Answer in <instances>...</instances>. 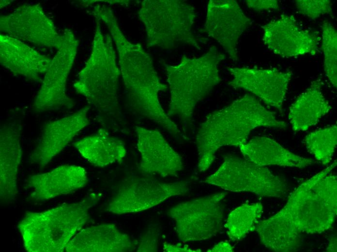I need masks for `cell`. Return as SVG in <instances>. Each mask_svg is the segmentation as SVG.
I'll return each mask as SVG.
<instances>
[{
    "mask_svg": "<svg viewBox=\"0 0 337 252\" xmlns=\"http://www.w3.org/2000/svg\"><path fill=\"white\" fill-rule=\"evenodd\" d=\"M163 250L165 252H201L199 249H192L189 247L188 245H182V244H172L167 242L163 244Z\"/></svg>",
    "mask_w": 337,
    "mask_h": 252,
    "instance_id": "cell-31",
    "label": "cell"
},
{
    "mask_svg": "<svg viewBox=\"0 0 337 252\" xmlns=\"http://www.w3.org/2000/svg\"><path fill=\"white\" fill-rule=\"evenodd\" d=\"M227 192H217L180 203L168 209V215L175 224L179 239L183 242L211 238L222 229L224 200Z\"/></svg>",
    "mask_w": 337,
    "mask_h": 252,
    "instance_id": "cell-10",
    "label": "cell"
},
{
    "mask_svg": "<svg viewBox=\"0 0 337 252\" xmlns=\"http://www.w3.org/2000/svg\"><path fill=\"white\" fill-rule=\"evenodd\" d=\"M202 182L230 191L250 192L262 197L281 198L287 190L284 180L266 166L231 154L225 156L218 169Z\"/></svg>",
    "mask_w": 337,
    "mask_h": 252,
    "instance_id": "cell-8",
    "label": "cell"
},
{
    "mask_svg": "<svg viewBox=\"0 0 337 252\" xmlns=\"http://www.w3.org/2000/svg\"><path fill=\"white\" fill-rule=\"evenodd\" d=\"M90 108L89 104L71 115L45 124L37 145L31 153L30 160L40 168L47 166L89 125L88 112Z\"/></svg>",
    "mask_w": 337,
    "mask_h": 252,
    "instance_id": "cell-16",
    "label": "cell"
},
{
    "mask_svg": "<svg viewBox=\"0 0 337 252\" xmlns=\"http://www.w3.org/2000/svg\"><path fill=\"white\" fill-rule=\"evenodd\" d=\"M245 2L249 9L257 12L278 10L279 8V2L277 0H247Z\"/></svg>",
    "mask_w": 337,
    "mask_h": 252,
    "instance_id": "cell-30",
    "label": "cell"
},
{
    "mask_svg": "<svg viewBox=\"0 0 337 252\" xmlns=\"http://www.w3.org/2000/svg\"><path fill=\"white\" fill-rule=\"evenodd\" d=\"M74 146L85 159L98 167L121 162L126 154L123 141L104 128L77 141Z\"/></svg>",
    "mask_w": 337,
    "mask_h": 252,
    "instance_id": "cell-24",
    "label": "cell"
},
{
    "mask_svg": "<svg viewBox=\"0 0 337 252\" xmlns=\"http://www.w3.org/2000/svg\"><path fill=\"white\" fill-rule=\"evenodd\" d=\"M63 43L52 59L33 101L32 109L40 113L61 109H70L75 102L66 93L69 74L74 64L79 41L72 31L64 29Z\"/></svg>",
    "mask_w": 337,
    "mask_h": 252,
    "instance_id": "cell-11",
    "label": "cell"
},
{
    "mask_svg": "<svg viewBox=\"0 0 337 252\" xmlns=\"http://www.w3.org/2000/svg\"><path fill=\"white\" fill-rule=\"evenodd\" d=\"M136 242L113 223H103L80 230L71 239L67 252H128Z\"/></svg>",
    "mask_w": 337,
    "mask_h": 252,
    "instance_id": "cell-20",
    "label": "cell"
},
{
    "mask_svg": "<svg viewBox=\"0 0 337 252\" xmlns=\"http://www.w3.org/2000/svg\"><path fill=\"white\" fill-rule=\"evenodd\" d=\"M88 182L87 172L83 167L68 164L45 173L30 175L27 179V185L32 190L31 198L43 202L75 192L85 187Z\"/></svg>",
    "mask_w": 337,
    "mask_h": 252,
    "instance_id": "cell-19",
    "label": "cell"
},
{
    "mask_svg": "<svg viewBox=\"0 0 337 252\" xmlns=\"http://www.w3.org/2000/svg\"><path fill=\"white\" fill-rule=\"evenodd\" d=\"M52 59L41 54L23 42L8 35H0V62L14 75L33 81L47 72Z\"/></svg>",
    "mask_w": 337,
    "mask_h": 252,
    "instance_id": "cell-21",
    "label": "cell"
},
{
    "mask_svg": "<svg viewBox=\"0 0 337 252\" xmlns=\"http://www.w3.org/2000/svg\"><path fill=\"white\" fill-rule=\"evenodd\" d=\"M129 177L122 180L106 206V210L121 215L147 210L167 199L184 195L190 190L188 182L160 181L151 175Z\"/></svg>",
    "mask_w": 337,
    "mask_h": 252,
    "instance_id": "cell-9",
    "label": "cell"
},
{
    "mask_svg": "<svg viewBox=\"0 0 337 252\" xmlns=\"http://www.w3.org/2000/svg\"><path fill=\"white\" fill-rule=\"evenodd\" d=\"M335 160L301 184L283 208L267 220L258 221L254 230L268 249L276 252L298 251L304 234H320L333 226L337 214Z\"/></svg>",
    "mask_w": 337,
    "mask_h": 252,
    "instance_id": "cell-1",
    "label": "cell"
},
{
    "mask_svg": "<svg viewBox=\"0 0 337 252\" xmlns=\"http://www.w3.org/2000/svg\"><path fill=\"white\" fill-rule=\"evenodd\" d=\"M309 152L316 160L324 165L332 159L337 144V127L336 125L312 132L304 139Z\"/></svg>",
    "mask_w": 337,
    "mask_h": 252,
    "instance_id": "cell-26",
    "label": "cell"
},
{
    "mask_svg": "<svg viewBox=\"0 0 337 252\" xmlns=\"http://www.w3.org/2000/svg\"><path fill=\"white\" fill-rule=\"evenodd\" d=\"M95 21L91 55L73 86L100 113L120 118L118 91L121 71L113 41L110 35L103 34L100 20L95 18Z\"/></svg>",
    "mask_w": 337,
    "mask_h": 252,
    "instance_id": "cell-6",
    "label": "cell"
},
{
    "mask_svg": "<svg viewBox=\"0 0 337 252\" xmlns=\"http://www.w3.org/2000/svg\"><path fill=\"white\" fill-rule=\"evenodd\" d=\"M159 226L150 225L141 235L137 243L136 250L139 252H155L158 250L160 236Z\"/></svg>",
    "mask_w": 337,
    "mask_h": 252,
    "instance_id": "cell-29",
    "label": "cell"
},
{
    "mask_svg": "<svg viewBox=\"0 0 337 252\" xmlns=\"http://www.w3.org/2000/svg\"><path fill=\"white\" fill-rule=\"evenodd\" d=\"M321 48L324 55L326 76L334 88L337 87V32L332 23L324 20L321 25Z\"/></svg>",
    "mask_w": 337,
    "mask_h": 252,
    "instance_id": "cell-27",
    "label": "cell"
},
{
    "mask_svg": "<svg viewBox=\"0 0 337 252\" xmlns=\"http://www.w3.org/2000/svg\"><path fill=\"white\" fill-rule=\"evenodd\" d=\"M100 199L88 194L79 202L63 204L41 212H28L17 225L23 246L29 252H61L73 237L91 220L90 209Z\"/></svg>",
    "mask_w": 337,
    "mask_h": 252,
    "instance_id": "cell-5",
    "label": "cell"
},
{
    "mask_svg": "<svg viewBox=\"0 0 337 252\" xmlns=\"http://www.w3.org/2000/svg\"><path fill=\"white\" fill-rule=\"evenodd\" d=\"M196 16L195 7L181 0H144L138 12L147 47L163 49L187 44L201 50L192 31Z\"/></svg>",
    "mask_w": 337,
    "mask_h": 252,
    "instance_id": "cell-7",
    "label": "cell"
},
{
    "mask_svg": "<svg viewBox=\"0 0 337 252\" xmlns=\"http://www.w3.org/2000/svg\"><path fill=\"white\" fill-rule=\"evenodd\" d=\"M322 84L320 79L311 82L290 107L288 119L294 131L307 130L331 110L332 107L322 93Z\"/></svg>",
    "mask_w": 337,
    "mask_h": 252,
    "instance_id": "cell-23",
    "label": "cell"
},
{
    "mask_svg": "<svg viewBox=\"0 0 337 252\" xmlns=\"http://www.w3.org/2000/svg\"><path fill=\"white\" fill-rule=\"evenodd\" d=\"M234 251L233 246L227 242H220L212 248L209 249L208 252H231Z\"/></svg>",
    "mask_w": 337,
    "mask_h": 252,
    "instance_id": "cell-32",
    "label": "cell"
},
{
    "mask_svg": "<svg viewBox=\"0 0 337 252\" xmlns=\"http://www.w3.org/2000/svg\"><path fill=\"white\" fill-rule=\"evenodd\" d=\"M232 76L229 84L236 89H243L256 95L266 105L282 111L292 71H281L276 68H259L229 67Z\"/></svg>",
    "mask_w": 337,
    "mask_h": 252,
    "instance_id": "cell-15",
    "label": "cell"
},
{
    "mask_svg": "<svg viewBox=\"0 0 337 252\" xmlns=\"http://www.w3.org/2000/svg\"><path fill=\"white\" fill-rule=\"evenodd\" d=\"M326 252H337V236L333 235L329 238Z\"/></svg>",
    "mask_w": 337,
    "mask_h": 252,
    "instance_id": "cell-33",
    "label": "cell"
},
{
    "mask_svg": "<svg viewBox=\"0 0 337 252\" xmlns=\"http://www.w3.org/2000/svg\"><path fill=\"white\" fill-rule=\"evenodd\" d=\"M260 203L244 204L232 210L226 223L227 234L233 241H239L254 231L255 224L263 213Z\"/></svg>",
    "mask_w": 337,
    "mask_h": 252,
    "instance_id": "cell-25",
    "label": "cell"
},
{
    "mask_svg": "<svg viewBox=\"0 0 337 252\" xmlns=\"http://www.w3.org/2000/svg\"><path fill=\"white\" fill-rule=\"evenodd\" d=\"M251 22L236 1L210 0L200 32L217 41L230 59L238 61V41Z\"/></svg>",
    "mask_w": 337,
    "mask_h": 252,
    "instance_id": "cell-13",
    "label": "cell"
},
{
    "mask_svg": "<svg viewBox=\"0 0 337 252\" xmlns=\"http://www.w3.org/2000/svg\"><path fill=\"white\" fill-rule=\"evenodd\" d=\"M107 26L119 54V65L128 106L134 113L179 135L181 131L163 109L158 95L168 88L162 83L151 56L139 43L129 41L121 30L109 6L97 4L91 13Z\"/></svg>",
    "mask_w": 337,
    "mask_h": 252,
    "instance_id": "cell-2",
    "label": "cell"
},
{
    "mask_svg": "<svg viewBox=\"0 0 337 252\" xmlns=\"http://www.w3.org/2000/svg\"><path fill=\"white\" fill-rule=\"evenodd\" d=\"M2 32L21 41L58 49L63 43L53 21L39 4H24L0 18Z\"/></svg>",
    "mask_w": 337,
    "mask_h": 252,
    "instance_id": "cell-12",
    "label": "cell"
},
{
    "mask_svg": "<svg viewBox=\"0 0 337 252\" xmlns=\"http://www.w3.org/2000/svg\"><path fill=\"white\" fill-rule=\"evenodd\" d=\"M262 28L264 45L281 57L313 55L318 50L321 40L319 35L300 28L293 15L282 14Z\"/></svg>",
    "mask_w": 337,
    "mask_h": 252,
    "instance_id": "cell-14",
    "label": "cell"
},
{
    "mask_svg": "<svg viewBox=\"0 0 337 252\" xmlns=\"http://www.w3.org/2000/svg\"><path fill=\"white\" fill-rule=\"evenodd\" d=\"M294 3L300 14L312 20L333 14L332 3L329 0H296Z\"/></svg>",
    "mask_w": 337,
    "mask_h": 252,
    "instance_id": "cell-28",
    "label": "cell"
},
{
    "mask_svg": "<svg viewBox=\"0 0 337 252\" xmlns=\"http://www.w3.org/2000/svg\"><path fill=\"white\" fill-rule=\"evenodd\" d=\"M135 131L140 155L138 169L142 174L175 176L184 169L182 157L160 132L139 126Z\"/></svg>",
    "mask_w": 337,
    "mask_h": 252,
    "instance_id": "cell-17",
    "label": "cell"
},
{
    "mask_svg": "<svg viewBox=\"0 0 337 252\" xmlns=\"http://www.w3.org/2000/svg\"><path fill=\"white\" fill-rule=\"evenodd\" d=\"M239 147L244 158L261 166L304 168L315 163L313 159L295 154L274 139L265 136L254 137Z\"/></svg>",
    "mask_w": 337,
    "mask_h": 252,
    "instance_id": "cell-22",
    "label": "cell"
},
{
    "mask_svg": "<svg viewBox=\"0 0 337 252\" xmlns=\"http://www.w3.org/2000/svg\"><path fill=\"white\" fill-rule=\"evenodd\" d=\"M22 125L19 120L3 124L0 129V199L14 202L18 193L17 175L22 159Z\"/></svg>",
    "mask_w": 337,
    "mask_h": 252,
    "instance_id": "cell-18",
    "label": "cell"
},
{
    "mask_svg": "<svg viewBox=\"0 0 337 252\" xmlns=\"http://www.w3.org/2000/svg\"><path fill=\"white\" fill-rule=\"evenodd\" d=\"M261 126L284 129L287 124L277 119L275 112L248 94L209 113L200 124L196 136L199 171L208 170L220 147H239L247 142L252 130Z\"/></svg>",
    "mask_w": 337,
    "mask_h": 252,
    "instance_id": "cell-3",
    "label": "cell"
},
{
    "mask_svg": "<svg viewBox=\"0 0 337 252\" xmlns=\"http://www.w3.org/2000/svg\"><path fill=\"white\" fill-rule=\"evenodd\" d=\"M225 55L215 46L199 58L183 55L180 62L169 65L163 61L170 90L168 115L177 117L186 128L193 123L197 104L222 80L219 64Z\"/></svg>",
    "mask_w": 337,
    "mask_h": 252,
    "instance_id": "cell-4",
    "label": "cell"
}]
</instances>
